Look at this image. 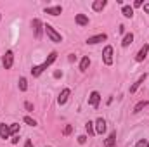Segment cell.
Listing matches in <instances>:
<instances>
[{"label":"cell","mask_w":149,"mask_h":147,"mask_svg":"<svg viewBox=\"0 0 149 147\" xmlns=\"http://www.w3.org/2000/svg\"><path fill=\"white\" fill-rule=\"evenodd\" d=\"M56 59H57V52H50V54H49V57H47V59H45L40 66H33L31 74H33V76H40V74L43 73V71H45V69H47V68H49V66L56 61Z\"/></svg>","instance_id":"obj_1"},{"label":"cell","mask_w":149,"mask_h":147,"mask_svg":"<svg viewBox=\"0 0 149 147\" xmlns=\"http://www.w3.org/2000/svg\"><path fill=\"white\" fill-rule=\"evenodd\" d=\"M0 137H2V139H9V137H10V130H9V126L3 125V123H0Z\"/></svg>","instance_id":"obj_16"},{"label":"cell","mask_w":149,"mask_h":147,"mask_svg":"<svg viewBox=\"0 0 149 147\" xmlns=\"http://www.w3.org/2000/svg\"><path fill=\"white\" fill-rule=\"evenodd\" d=\"M88 102L92 107H99V102H101V94L99 92H92L90 97H88Z\"/></svg>","instance_id":"obj_6"},{"label":"cell","mask_w":149,"mask_h":147,"mask_svg":"<svg viewBox=\"0 0 149 147\" xmlns=\"http://www.w3.org/2000/svg\"><path fill=\"white\" fill-rule=\"evenodd\" d=\"M24 147H33V144H31V140H30V139L26 140V144H24Z\"/></svg>","instance_id":"obj_29"},{"label":"cell","mask_w":149,"mask_h":147,"mask_svg":"<svg viewBox=\"0 0 149 147\" xmlns=\"http://www.w3.org/2000/svg\"><path fill=\"white\" fill-rule=\"evenodd\" d=\"M85 142H87V137L85 135H80L78 137V144H85Z\"/></svg>","instance_id":"obj_27"},{"label":"cell","mask_w":149,"mask_h":147,"mask_svg":"<svg viewBox=\"0 0 149 147\" xmlns=\"http://www.w3.org/2000/svg\"><path fill=\"white\" fill-rule=\"evenodd\" d=\"M70 94H71V90H70V88H64V90L59 94V97H57V102H59V104H64V102L68 101Z\"/></svg>","instance_id":"obj_12"},{"label":"cell","mask_w":149,"mask_h":147,"mask_svg":"<svg viewBox=\"0 0 149 147\" xmlns=\"http://www.w3.org/2000/svg\"><path fill=\"white\" fill-rule=\"evenodd\" d=\"M106 3H108L106 0H95V2L92 3V9H94L95 12H99V10H102V9L106 7Z\"/></svg>","instance_id":"obj_14"},{"label":"cell","mask_w":149,"mask_h":147,"mask_svg":"<svg viewBox=\"0 0 149 147\" xmlns=\"http://www.w3.org/2000/svg\"><path fill=\"white\" fill-rule=\"evenodd\" d=\"M146 78H148V74L144 73L141 78H139V80H137V81H135V83H134V85H132V87H130V94H134V92H135V90H137L142 83H144V80H146Z\"/></svg>","instance_id":"obj_13"},{"label":"cell","mask_w":149,"mask_h":147,"mask_svg":"<svg viewBox=\"0 0 149 147\" xmlns=\"http://www.w3.org/2000/svg\"><path fill=\"white\" fill-rule=\"evenodd\" d=\"M74 21H76V23H78L80 26H87V24H88V17H87L85 14H76Z\"/></svg>","instance_id":"obj_15"},{"label":"cell","mask_w":149,"mask_h":147,"mask_svg":"<svg viewBox=\"0 0 149 147\" xmlns=\"http://www.w3.org/2000/svg\"><path fill=\"white\" fill-rule=\"evenodd\" d=\"M132 42H134V35H132V33H127L125 38H123V42H121V47H128Z\"/></svg>","instance_id":"obj_18"},{"label":"cell","mask_w":149,"mask_h":147,"mask_svg":"<svg viewBox=\"0 0 149 147\" xmlns=\"http://www.w3.org/2000/svg\"><path fill=\"white\" fill-rule=\"evenodd\" d=\"M63 12V7L61 5H54V7H45V14H50V16H59Z\"/></svg>","instance_id":"obj_10"},{"label":"cell","mask_w":149,"mask_h":147,"mask_svg":"<svg viewBox=\"0 0 149 147\" xmlns=\"http://www.w3.org/2000/svg\"><path fill=\"white\" fill-rule=\"evenodd\" d=\"M43 31L47 33V37L50 38V42H56V43H59V42H63V37L50 26V24H43Z\"/></svg>","instance_id":"obj_2"},{"label":"cell","mask_w":149,"mask_h":147,"mask_svg":"<svg viewBox=\"0 0 149 147\" xmlns=\"http://www.w3.org/2000/svg\"><path fill=\"white\" fill-rule=\"evenodd\" d=\"M104 40H108V35L101 33V35H95V37L87 38V43H88V45H95V43H99V42H104Z\"/></svg>","instance_id":"obj_8"},{"label":"cell","mask_w":149,"mask_h":147,"mask_svg":"<svg viewBox=\"0 0 149 147\" xmlns=\"http://www.w3.org/2000/svg\"><path fill=\"white\" fill-rule=\"evenodd\" d=\"M144 10L149 14V3H144Z\"/></svg>","instance_id":"obj_32"},{"label":"cell","mask_w":149,"mask_h":147,"mask_svg":"<svg viewBox=\"0 0 149 147\" xmlns=\"http://www.w3.org/2000/svg\"><path fill=\"white\" fill-rule=\"evenodd\" d=\"M134 5H135V7H141V5H142V0H135V3H134Z\"/></svg>","instance_id":"obj_30"},{"label":"cell","mask_w":149,"mask_h":147,"mask_svg":"<svg viewBox=\"0 0 149 147\" xmlns=\"http://www.w3.org/2000/svg\"><path fill=\"white\" fill-rule=\"evenodd\" d=\"M148 106H149L148 101H141V102H139V104H137V106L134 107V112H139V111H142L144 107H148Z\"/></svg>","instance_id":"obj_21"},{"label":"cell","mask_w":149,"mask_h":147,"mask_svg":"<svg viewBox=\"0 0 149 147\" xmlns=\"http://www.w3.org/2000/svg\"><path fill=\"white\" fill-rule=\"evenodd\" d=\"M85 130H87V133L92 137V135H95V128H94V123H85Z\"/></svg>","instance_id":"obj_20"},{"label":"cell","mask_w":149,"mask_h":147,"mask_svg":"<svg viewBox=\"0 0 149 147\" xmlns=\"http://www.w3.org/2000/svg\"><path fill=\"white\" fill-rule=\"evenodd\" d=\"M31 26H33V30H35V38H37V40H40V37H42V28H43L42 21H40V19H33Z\"/></svg>","instance_id":"obj_5"},{"label":"cell","mask_w":149,"mask_h":147,"mask_svg":"<svg viewBox=\"0 0 149 147\" xmlns=\"http://www.w3.org/2000/svg\"><path fill=\"white\" fill-rule=\"evenodd\" d=\"M106 132V121L102 119V118H97V121H95V133H104Z\"/></svg>","instance_id":"obj_9"},{"label":"cell","mask_w":149,"mask_h":147,"mask_svg":"<svg viewBox=\"0 0 149 147\" xmlns=\"http://www.w3.org/2000/svg\"><path fill=\"white\" fill-rule=\"evenodd\" d=\"M135 147H149V142L146 139H142V140H139V142L135 144Z\"/></svg>","instance_id":"obj_25"},{"label":"cell","mask_w":149,"mask_h":147,"mask_svg":"<svg viewBox=\"0 0 149 147\" xmlns=\"http://www.w3.org/2000/svg\"><path fill=\"white\" fill-rule=\"evenodd\" d=\"M9 130H10V135H14V133L19 132V125H17V123H12V125L9 126Z\"/></svg>","instance_id":"obj_24"},{"label":"cell","mask_w":149,"mask_h":147,"mask_svg":"<svg viewBox=\"0 0 149 147\" xmlns=\"http://www.w3.org/2000/svg\"><path fill=\"white\" fill-rule=\"evenodd\" d=\"M23 121H24L26 125H30V126H37V121H35L33 118H30V116H24V118H23Z\"/></svg>","instance_id":"obj_23"},{"label":"cell","mask_w":149,"mask_h":147,"mask_svg":"<svg viewBox=\"0 0 149 147\" xmlns=\"http://www.w3.org/2000/svg\"><path fill=\"white\" fill-rule=\"evenodd\" d=\"M148 52H149V45H148V43H144V47H142V49L139 50V54L135 55V61H137V62H142V61L146 59Z\"/></svg>","instance_id":"obj_7"},{"label":"cell","mask_w":149,"mask_h":147,"mask_svg":"<svg viewBox=\"0 0 149 147\" xmlns=\"http://www.w3.org/2000/svg\"><path fill=\"white\" fill-rule=\"evenodd\" d=\"M121 14H123L125 17H132V16H134V9H132L130 5H123V9H121Z\"/></svg>","instance_id":"obj_17"},{"label":"cell","mask_w":149,"mask_h":147,"mask_svg":"<svg viewBox=\"0 0 149 147\" xmlns=\"http://www.w3.org/2000/svg\"><path fill=\"white\" fill-rule=\"evenodd\" d=\"M2 64H3L5 69H10V68H12V64H14V54H12V50H7V52H5Z\"/></svg>","instance_id":"obj_4"},{"label":"cell","mask_w":149,"mask_h":147,"mask_svg":"<svg viewBox=\"0 0 149 147\" xmlns=\"http://www.w3.org/2000/svg\"><path fill=\"white\" fill-rule=\"evenodd\" d=\"M88 66H90V59H88V57H83L81 62H80V71H87Z\"/></svg>","instance_id":"obj_19"},{"label":"cell","mask_w":149,"mask_h":147,"mask_svg":"<svg viewBox=\"0 0 149 147\" xmlns=\"http://www.w3.org/2000/svg\"><path fill=\"white\" fill-rule=\"evenodd\" d=\"M71 132H73V126H71V125H68V126L64 128V132H63V135H70Z\"/></svg>","instance_id":"obj_26"},{"label":"cell","mask_w":149,"mask_h":147,"mask_svg":"<svg viewBox=\"0 0 149 147\" xmlns=\"http://www.w3.org/2000/svg\"><path fill=\"white\" fill-rule=\"evenodd\" d=\"M102 61L106 66H111L113 64V47L111 45H106L104 50H102Z\"/></svg>","instance_id":"obj_3"},{"label":"cell","mask_w":149,"mask_h":147,"mask_svg":"<svg viewBox=\"0 0 149 147\" xmlns=\"http://www.w3.org/2000/svg\"><path fill=\"white\" fill-rule=\"evenodd\" d=\"M19 90H21V92H26V90H28L26 78H19Z\"/></svg>","instance_id":"obj_22"},{"label":"cell","mask_w":149,"mask_h":147,"mask_svg":"<svg viewBox=\"0 0 149 147\" xmlns=\"http://www.w3.org/2000/svg\"><path fill=\"white\" fill-rule=\"evenodd\" d=\"M59 76H63V73H61V71H56V73H54V78H59Z\"/></svg>","instance_id":"obj_31"},{"label":"cell","mask_w":149,"mask_h":147,"mask_svg":"<svg viewBox=\"0 0 149 147\" xmlns=\"http://www.w3.org/2000/svg\"><path fill=\"white\" fill-rule=\"evenodd\" d=\"M0 19H2V16H0Z\"/></svg>","instance_id":"obj_33"},{"label":"cell","mask_w":149,"mask_h":147,"mask_svg":"<svg viewBox=\"0 0 149 147\" xmlns=\"http://www.w3.org/2000/svg\"><path fill=\"white\" fill-rule=\"evenodd\" d=\"M116 146V132H111L109 137L104 140V147H114Z\"/></svg>","instance_id":"obj_11"},{"label":"cell","mask_w":149,"mask_h":147,"mask_svg":"<svg viewBox=\"0 0 149 147\" xmlns=\"http://www.w3.org/2000/svg\"><path fill=\"white\" fill-rule=\"evenodd\" d=\"M24 107H26L28 111H33V106H31L30 102H24Z\"/></svg>","instance_id":"obj_28"}]
</instances>
